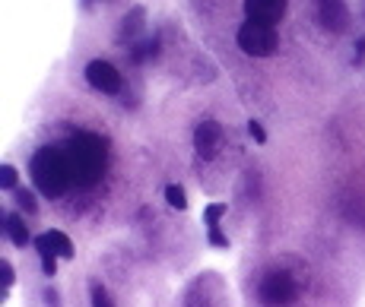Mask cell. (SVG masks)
Listing matches in <instances>:
<instances>
[{
  "label": "cell",
  "mask_w": 365,
  "mask_h": 307,
  "mask_svg": "<svg viewBox=\"0 0 365 307\" xmlns=\"http://www.w3.org/2000/svg\"><path fill=\"white\" fill-rule=\"evenodd\" d=\"M45 304L48 307H61V295H57L55 288H45Z\"/></svg>",
  "instance_id": "7402d4cb"
},
{
  "label": "cell",
  "mask_w": 365,
  "mask_h": 307,
  "mask_svg": "<svg viewBox=\"0 0 365 307\" xmlns=\"http://www.w3.org/2000/svg\"><path fill=\"white\" fill-rule=\"evenodd\" d=\"M41 269H45V276H55L57 273V257H41Z\"/></svg>",
  "instance_id": "44dd1931"
},
{
  "label": "cell",
  "mask_w": 365,
  "mask_h": 307,
  "mask_svg": "<svg viewBox=\"0 0 365 307\" xmlns=\"http://www.w3.org/2000/svg\"><path fill=\"white\" fill-rule=\"evenodd\" d=\"M48 237H51V244H55L57 257H63V260H70V257H73V244H70V237L63 235V231H57V229H51V231H48Z\"/></svg>",
  "instance_id": "8fae6325"
},
{
  "label": "cell",
  "mask_w": 365,
  "mask_h": 307,
  "mask_svg": "<svg viewBox=\"0 0 365 307\" xmlns=\"http://www.w3.org/2000/svg\"><path fill=\"white\" fill-rule=\"evenodd\" d=\"M222 213H226V203H210V206H206V213H204L206 225H210V229H213V225H219Z\"/></svg>",
  "instance_id": "ac0fdd59"
},
{
  "label": "cell",
  "mask_w": 365,
  "mask_h": 307,
  "mask_svg": "<svg viewBox=\"0 0 365 307\" xmlns=\"http://www.w3.org/2000/svg\"><path fill=\"white\" fill-rule=\"evenodd\" d=\"M13 197H16V206H19V209H26L29 215L39 213V203H35V193H32V190H19V187H16Z\"/></svg>",
  "instance_id": "4fadbf2b"
},
{
  "label": "cell",
  "mask_w": 365,
  "mask_h": 307,
  "mask_svg": "<svg viewBox=\"0 0 365 307\" xmlns=\"http://www.w3.org/2000/svg\"><path fill=\"white\" fill-rule=\"evenodd\" d=\"M317 19L331 32H346L349 29V7L343 0H317Z\"/></svg>",
  "instance_id": "52a82bcc"
},
{
  "label": "cell",
  "mask_w": 365,
  "mask_h": 307,
  "mask_svg": "<svg viewBox=\"0 0 365 307\" xmlns=\"http://www.w3.org/2000/svg\"><path fill=\"white\" fill-rule=\"evenodd\" d=\"M32 244H35L39 257H57V251H55V244H51V237H48V231H45V235H39V237H35Z\"/></svg>",
  "instance_id": "e0dca14e"
},
{
  "label": "cell",
  "mask_w": 365,
  "mask_h": 307,
  "mask_svg": "<svg viewBox=\"0 0 365 307\" xmlns=\"http://www.w3.org/2000/svg\"><path fill=\"white\" fill-rule=\"evenodd\" d=\"M29 171H32V181H35L39 193H45V197H51V200L61 197L73 181L67 156H63V149H55V146H45V149L35 152Z\"/></svg>",
  "instance_id": "7a4b0ae2"
},
{
  "label": "cell",
  "mask_w": 365,
  "mask_h": 307,
  "mask_svg": "<svg viewBox=\"0 0 365 307\" xmlns=\"http://www.w3.org/2000/svg\"><path fill=\"white\" fill-rule=\"evenodd\" d=\"M156 51H159V41H156V39H146L143 45L134 47V54H130V57H134V63H143V61H150Z\"/></svg>",
  "instance_id": "5bb4252c"
},
{
  "label": "cell",
  "mask_w": 365,
  "mask_h": 307,
  "mask_svg": "<svg viewBox=\"0 0 365 307\" xmlns=\"http://www.w3.org/2000/svg\"><path fill=\"white\" fill-rule=\"evenodd\" d=\"M89 295H92V307H115V304H111V295H108V288H105L102 282H92V288H89Z\"/></svg>",
  "instance_id": "9a60e30c"
},
{
  "label": "cell",
  "mask_w": 365,
  "mask_h": 307,
  "mask_svg": "<svg viewBox=\"0 0 365 307\" xmlns=\"http://www.w3.org/2000/svg\"><path fill=\"white\" fill-rule=\"evenodd\" d=\"M210 244H213V247H229V237L222 235L219 225H213V229H210Z\"/></svg>",
  "instance_id": "ffe728a7"
},
{
  "label": "cell",
  "mask_w": 365,
  "mask_h": 307,
  "mask_svg": "<svg viewBox=\"0 0 365 307\" xmlns=\"http://www.w3.org/2000/svg\"><path fill=\"white\" fill-rule=\"evenodd\" d=\"M295 295H299V285H295V279L289 276V273H283V269L267 273V276L261 279V285H257V298H261L264 307H289L295 301Z\"/></svg>",
  "instance_id": "3957f363"
},
{
  "label": "cell",
  "mask_w": 365,
  "mask_h": 307,
  "mask_svg": "<svg viewBox=\"0 0 365 307\" xmlns=\"http://www.w3.org/2000/svg\"><path fill=\"white\" fill-rule=\"evenodd\" d=\"M248 134L254 136V142H267V134H264V127H261V120H248Z\"/></svg>",
  "instance_id": "d6986e66"
},
{
  "label": "cell",
  "mask_w": 365,
  "mask_h": 307,
  "mask_svg": "<svg viewBox=\"0 0 365 307\" xmlns=\"http://www.w3.org/2000/svg\"><path fill=\"white\" fill-rule=\"evenodd\" d=\"M277 45H279V39H277V29H273V25L251 23V19H248V23L238 29V47H241L245 54H251V57L273 54Z\"/></svg>",
  "instance_id": "277c9868"
},
{
  "label": "cell",
  "mask_w": 365,
  "mask_h": 307,
  "mask_svg": "<svg viewBox=\"0 0 365 307\" xmlns=\"http://www.w3.org/2000/svg\"><path fill=\"white\" fill-rule=\"evenodd\" d=\"M245 13L251 23L277 25L286 16V0H245Z\"/></svg>",
  "instance_id": "8992f818"
},
{
  "label": "cell",
  "mask_w": 365,
  "mask_h": 307,
  "mask_svg": "<svg viewBox=\"0 0 365 307\" xmlns=\"http://www.w3.org/2000/svg\"><path fill=\"white\" fill-rule=\"evenodd\" d=\"M86 79H89V86L99 89V92H105V95L121 92V73L115 70L108 61H92V63H89Z\"/></svg>",
  "instance_id": "5b68a950"
},
{
  "label": "cell",
  "mask_w": 365,
  "mask_h": 307,
  "mask_svg": "<svg viewBox=\"0 0 365 307\" xmlns=\"http://www.w3.org/2000/svg\"><path fill=\"white\" fill-rule=\"evenodd\" d=\"M13 282H16V273H13V266H10V263L3 260V285H7V288H10V285H13Z\"/></svg>",
  "instance_id": "603a6c76"
},
{
  "label": "cell",
  "mask_w": 365,
  "mask_h": 307,
  "mask_svg": "<svg viewBox=\"0 0 365 307\" xmlns=\"http://www.w3.org/2000/svg\"><path fill=\"white\" fill-rule=\"evenodd\" d=\"M166 203L181 213V209H188V193H184L178 184H168V187H166Z\"/></svg>",
  "instance_id": "7c38bea8"
},
{
  "label": "cell",
  "mask_w": 365,
  "mask_h": 307,
  "mask_svg": "<svg viewBox=\"0 0 365 307\" xmlns=\"http://www.w3.org/2000/svg\"><path fill=\"white\" fill-rule=\"evenodd\" d=\"M63 156H67V165H70V178L79 187H92L105 171V146L102 140H95L89 134L73 136L67 146H63Z\"/></svg>",
  "instance_id": "6da1fadb"
},
{
  "label": "cell",
  "mask_w": 365,
  "mask_h": 307,
  "mask_svg": "<svg viewBox=\"0 0 365 307\" xmlns=\"http://www.w3.org/2000/svg\"><path fill=\"white\" fill-rule=\"evenodd\" d=\"M219 142H222V127L216 120H200L197 130H194V146H197L200 156L213 158L216 149H219Z\"/></svg>",
  "instance_id": "ba28073f"
},
{
  "label": "cell",
  "mask_w": 365,
  "mask_h": 307,
  "mask_svg": "<svg viewBox=\"0 0 365 307\" xmlns=\"http://www.w3.org/2000/svg\"><path fill=\"white\" fill-rule=\"evenodd\" d=\"M143 23H146V13H143V7H134L130 13L124 16V23H121V35H118V39H121V41L137 39V35H140V29H143Z\"/></svg>",
  "instance_id": "9c48e42d"
},
{
  "label": "cell",
  "mask_w": 365,
  "mask_h": 307,
  "mask_svg": "<svg viewBox=\"0 0 365 307\" xmlns=\"http://www.w3.org/2000/svg\"><path fill=\"white\" fill-rule=\"evenodd\" d=\"M16 181H19V174H16L13 165L0 168V187H3V190H16Z\"/></svg>",
  "instance_id": "2e32d148"
},
{
  "label": "cell",
  "mask_w": 365,
  "mask_h": 307,
  "mask_svg": "<svg viewBox=\"0 0 365 307\" xmlns=\"http://www.w3.org/2000/svg\"><path fill=\"white\" fill-rule=\"evenodd\" d=\"M3 225H7V235H10V241H13L16 247H26L32 241L29 237V229H26V222L19 219L16 213H10L7 219H3Z\"/></svg>",
  "instance_id": "30bf717a"
}]
</instances>
